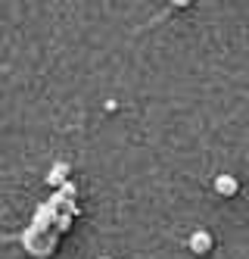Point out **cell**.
I'll return each mask as SVG.
<instances>
[{
	"mask_svg": "<svg viewBox=\"0 0 249 259\" xmlns=\"http://www.w3.org/2000/svg\"><path fill=\"white\" fill-rule=\"evenodd\" d=\"M53 225L60 228V231H66V228L72 225V219H69V215H56V222H53Z\"/></svg>",
	"mask_w": 249,
	"mask_h": 259,
	"instance_id": "cell-6",
	"label": "cell"
},
{
	"mask_svg": "<svg viewBox=\"0 0 249 259\" xmlns=\"http://www.w3.org/2000/svg\"><path fill=\"white\" fill-rule=\"evenodd\" d=\"M60 209H63V215H69V219H75V215L81 212V209H78V203H75V200H63V203H60Z\"/></svg>",
	"mask_w": 249,
	"mask_h": 259,
	"instance_id": "cell-5",
	"label": "cell"
},
{
	"mask_svg": "<svg viewBox=\"0 0 249 259\" xmlns=\"http://www.w3.org/2000/svg\"><path fill=\"white\" fill-rule=\"evenodd\" d=\"M212 250V234H209L206 228H196L193 234H190V253H209Z\"/></svg>",
	"mask_w": 249,
	"mask_h": 259,
	"instance_id": "cell-2",
	"label": "cell"
},
{
	"mask_svg": "<svg viewBox=\"0 0 249 259\" xmlns=\"http://www.w3.org/2000/svg\"><path fill=\"white\" fill-rule=\"evenodd\" d=\"M215 191H218L221 197H234V194L240 191V181H237L234 175H218V178H215Z\"/></svg>",
	"mask_w": 249,
	"mask_h": 259,
	"instance_id": "cell-4",
	"label": "cell"
},
{
	"mask_svg": "<svg viewBox=\"0 0 249 259\" xmlns=\"http://www.w3.org/2000/svg\"><path fill=\"white\" fill-rule=\"evenodd\" d=\"M100 259H112V256H100Z\"/></svg>",
	"mask_w": 249,
	"mask_h": 259,
	"instance_id": "cell-7",
	"label": "cell"
},
{
	"mask_svg": "<svg viewBox=\"0 0 249 259\" xmlns=\"http://www.w3.org/2000/svg\"><path fill=\"white\" fill-rule=\"evenodd\" d=\"M66 178H69V162H63V159H60V162H53V169L47 172V178H44V181L50 184V188H60Z\"/></svg>",
	"mask_w": 249,
	"mask_h": 259,
	"instance_id": "cell-3",
	"label": "cell"
},
{
	"mask_svg": "<svg viewBox=\"0 0 249 259\" xmlns=\"http://www.w3.org/2000/svg\"><path fill=\"white\" fill-rule=\"evenodd\" d=\"M56 222V209L50 206V203H41V206L34 209V222H31V228L37 231V234H47V228Z\"/></svg>",
	"mask_w": 249,
	"mask_h": 259,
	"instance_id": "cell-1",
	"label": "cell"
}]
</instances>
